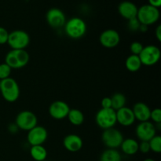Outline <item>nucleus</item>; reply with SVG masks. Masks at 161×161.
I'll return each instance as SVG.
<instances>
[{
	"label": "nucleus",
	"instance_id": "28",
	"mask_svg": "<svg viewBox=\"0 0 161 161\" xmlns=\"http://www.w3.org/2000/svg\"><path fill=\"white\" fill-rule=\"evenodd\" d=\"M150 119L156 124H161V110L160 108H157L151 110L150 113Z\"/></svg>",
	"mask_w": 161,
	"mask_h": 161
},
{
	"label": "nucleus",
	"instance_id": "3",
	"mask_svg": "<svg viewBox=\"0 0 161 161\" xmlns=\"http://www.w3.org/2000/svg\"><path fill=\"white\" fill-rule=\"evenodd\" d=\"M65 34L72 39H81L86 32V24L80 17H72L64 26Z\"/></svg>",
	"mask_w": 161,
	"mask_h": 161
},
{
	"label": "nucleus",
	"instance_id": "18",
	"mask_svg": "<svg viewBox=\"0 0 161 161\" xmlns=\"http://www.w3.org/2000/svg\"><path fill=\"white\" fill-rule=\"evenodd\" d=\"M135 119L140 122L149 121L150 119L151 109L144 102H137L132 108Z\"/></svg>",
	"mask_w": 161,
	"mask_h": 161
},
{
	"label": "nucleus",
	"instance_id": "4",
	"mask_svg": "<svg viewBox=\"0 0 161 161\" xmlns=\"http://www.w3.org/2000/svg\"><path fill=\"white\" fill-rule=\"evenodd\" d=\"M160 16L158 8L150 6L149 4H146L138 8L136 17L141 25L148 27L157 23L160 19Z\"/></svg>",
	"mask_w": 161,
	"mask_h": 161
},
{
	"label": "nucleus",
	"instance_id": "23",
	"mask_svg": "<svg viewBox=\"0 0 161 161\" xmlns=\"http://www.w3.org/2000/svg\"><path fill=\"white\" fill-rule=\"evenodd\" d=\"M110 97L112 101V108H113L115 111L124 108L126 105L127 99H126L125 95L122 93H115Z\"/></svg>",
	"mask_w": 161,
	"mask_h": 161
},
{
	"label": "nucleus",
	"instance_id": "21",
	"mask_svg": "<svg viewBox=\"0 0 161 161\" xmlns=\"http://www.w3.org/2000/svg\"><path fill=\"white\" fill-rule=\"evenodd\" d=\"M30 155L36 161H44L47 157V151L42 145L32 146L30 149Z\"/></svg>",
	"mask_w": 161,
	"mask_h": 161
},
{
	"label": "nucleus",
	"instance_id": "33",
	"mask_svg": "<svg viewBox=\"0 0 161 161\" xmlns=\"http://www.w3.org/2000/svg\"><path fill=\"white\" fill-rule=\"evenodd\" d=\"M149 4L159 9L161 6V0H149Z\"/></svg>",
	"mask_w": 161,
	"mask_h": 161
},
{
	"label": "nucleus",
	"instance_id": "22",
	"mask_svg": "<svg viewBox=\"0 0 161 161\" xmlns=\"http://www.w3.org/2000/svg\"><path fill=\"white\" fill-rule=\"evenodd\" d=\"M67 118L70 124L74 126H80L84 122V115L82 111L77 108H70Z\"/></svg>",
	"mask_w": 161,
	"mask_h": 161
},
{
	"label": "nucleus",
	"instance_id": "32",
	"mask_svg": "<svg viewBox=\"0 0 161 161\" xmlns=\"http://www.w3.org/2000/svg\"><path fill=\"white\" fill-rule=\"evenodd\" d=\"M102 108H112V101L110 97H105L102 98L101 102Z\"/></svg>",
	"mask_w": 161,
	"mask_h": 161
},
{
	"label": "nucleus",
	"instance_id": "15",
	"mask_svg": "<svg viewBox=\"0 0 161 161\" xmlns=\"http://www.w3.org/2000/svg\"><path fill=\"white\" fill-rule=\"evenodd\" d=\"M116 121L123 127H130L133 125L135 122V117L132 108L124 106V108L116 111Z\"/></svg>",
	"mask_w": 161,
	"mask_h": 161
},
{
	"label": "nucleus",
	"instance_id": "34",
	"mask_svg": "<svg viewBox=\"0 0 161 161\" xmlns=\"http://www.w3.org/2000/svg\"><path fill=\"white\" fill-rule=\"evenodd\" d=\"M155 36L156 38L157 39V40L159 42L161 41V25H158L156 28V31H155Z\"/></svg>",
	"mask_w": 161,
	"mask_h": 161
},
{
	"label": "nucleus",
	"instance_id": "30",
	"mask_svg": "<svg viewBox=\"0 0 161 161\" xmlns=\"http://www.w3.org/2000/svg\"><path fill=\"white\" fill-rule=\"evenodd\" d=\"M9 33L7 30L3 27H0V45H4L7 43Z\"/></svg>",
	"mask_w": 161,
	"mask_h": 161
},
{
	"label": "nucleus",
	"instance_id": "25",
	"mask_svg": "<svg viewBox=\"0 0 161 161\" xmlns=\"http://www.w3.org/2000/svg\"><path fill=\"white\" fill-rule=\"evenodd\" d=\"M150 151H153L156 153H161V137L160 135H156L152 139L149 141Z\"/></svg>",
	"mask_w": 161,
	"mask_h": 161
},
{
	"label": "nucleus",
	"instance_id": "36",
	"mask_svg": "<svg viewBox=\"0 0 161 161\" xmlns=\"http://www.w3.org/2000/svg\"><path fill=\"white\" fill-rule=\"evenodd\" d=\"M0 85H1V81H0Z\"/></svg>",
	"mask_w": 161,
	"mask_h": 161
},
{
	"label": "nucleus",
	"instance_id": "13",
	"mask_svg": "<svg viewBox=\"0 0 161 161\" xmlns=\"http://www.w3.org/2000/svg\"><path fill=\"white\" fill-rule=\"evenodd\" d=\"M70 107L64 101L58 100L53 102L49 107V114L53 119L61 120L67 118Z\"/></svg>",
	"mask_w": 161,
	"mask_h": 161
},
{
	"label": "nucleus",
	"instance_id": "17",
	"mask_svg": "<svg viewBox=\"0 0 161 161\" xmlns=\"http://www.w3.org/2000/svg\"><path fill=\"white\" fill-rule=\"evenodd\" d=\"M138 9L136 5L132 2L124 1L119 3L118 6V12L123 18L130 20L137 17Z\"/></svg>",
	"mask_w": 161,
	"mask_h": 161
},
{
	"label": "nucleus",
	"instance_id": "6",
	"mask_svg": "<svg viewBox=\"0 0 161 161\" xmlns=\"http://www.w3.org/2000/svg\"><path fill=\"white\" fill-rule=\"evenodd\" d=\"M29 43V35L24 30H14L9 33L7 44L12 50H25Z\"/></svg>",
	"mask_w": 161,
	"mask_h": 161
},
{
	"label": "nucleus",
	"instance_id": "11",
	"mask_svg": "<svg viewBox=\"0 0 161 161\" xmlns=\"http://www.w3.org/2000/svg\"><path fill=\"white\" fill-rule=\"evenodd\" d=\"M47 138H48V132L47 129L39 125L28 130L27 135V140L31 146L42 145L47 141Z\"/></svg>",
	"mask_w": 161,
	"mask_h": 161
},
{
	"label": "nucleus",
	"instance_id": "2",
	"mask_svg": "<svg viewBox=\"0 0 161 161\" xmlns=\"http://www.w3.org/2000/svg\"><path fill=\"white\" fill-rule=\"evenodd\" d=\"M0 92L4 100L10 103L17 102L20 97V87L18 83L11 77L1 80Z\"/></svg>",
	"mask_w": 161,
	"mask_h": 161
},
{
	"label": "nucleus",
	"instance_id": "8",
	"mask_svg": "<svg viewBox=\"0 0 161 161\" xmlns=\"http://www.w3.org/2000/svg\"><path fill=\"white\" fill-rule=\"evenodd\" d=\"M15 124L17 128L28 131L38 125L37 116L33 112L24 110L17 115Z\"/></svg>",
	"mask_w": 161,
	"mask_h": 161
},
{
	"label": "nucleus",
	"instance_id": "37",
	"mask_svg": "<svg viewBox=\"0 0 161 161\" xmlns=\"http://www.w3.org/2000/svg\"><path fill=\"white\" fill-rule=\"evenodd\" d=\"M44 161H47V160H44Z\"/></svg>",
	"mask_w": 161,
	"mask_h": 161
},
{
	"label": "nucleus",
	"instance_id": "29",
	"mask_svg": "<svg viewBox=\"0 0 161 161\" xmlns=\"http://www.w3.org/2000/svg\"><path fill=\"white\" fill-rule=\"evenodd\" d=\"M140 26H141V24H140V22L138 21L137 17L128 20V28L130 31H139Z\"/></svg>",
	"mask_w": 161,
	"mask_h": 161
},
{
	"label": "nucleus",
	"instance_id": "19",
	"mask_svg": "<svg viewBox=\"0 0 161 161\" xmlns=\"http://www.w3.org/2000/svg\"><path fill=\"white\" fill-rule=\"evenodd\" d=\"M120 148L124 154L133 156L138 152V142L134 138H126L121 143Z\"/></svg>",
	"mask_w": 161,
	"mask_h": 161
},
{
	"label": "nucleus",
	"instance_id": "14",
	"mask_svg": "<svg viewBox=\"0 0 161 161\" xmlns=\"http://www.w3.org/2000/svg\"><path fill=\"white\" fill-rule=\"evenodd\" d=\"M99 42L102 47L108 49L114 48L120 42V36L115 29H107L102 32L99 37Z\"/></svg>",
	"mask_w": 161,
	"mask_h": 161
},
{
	"label": "nucleus",
	"instance_id": "9",
	"mask_svg": "<svg viewBox=\"0 0 161 161\" xmlns=\"http://www.w3.org/2000/svg\"><path fill=\"white\" fill-rule=\"evenodd\" d=\"M160 50L155 45H148L143 47L138 55L142 65L153 66L157 64L160 59Z\"/></svg>",
	"mask_w": 161,
	"mask_h": 161
},
{
	"label": "nucleus",
	"instance_id": "5",
	"mask_svg": "<svg viewBox=\"0 0 161 161\" xmlns=\"http://www.w3.org/2000/svg\"><path fill=\"white\" fill-rule=\"evenodd\" d=\"M95 122L103 130L114 127L117 124L116 113L113 108H101L95 116Z\"/></svg>",
	"mask_w": 161,
	"mask_h": 161
},
{
	"label": "nucleus",
	"instance_id": "26",
	"mask_svg": "<svg viewBox=\"0 0 161 161\" xmlns=\"http://www.w3.org/2000/svg\"><path fill=\"white\" fill-rule=\"evenodd\" d=\"M12 69L6 63L0 64V81L10 77Z\"/></svg>",
	"mask_w": 161,
	"mask_h": 161
},
{
	"label": "nucleus",
	"instance_id": "31",
	"mask_svg": "<svg viewBox=\"0 0 161 161\" xmlns=\"http://www.w3.org/2000/svg\"><path fill=\"white\" fill-rule=\"evenodd\" d=\"M138 151H140L142 153L145 154L150 152V147H149V142L142 141L141 142L138 143Z\"/></svg>",
	"mask_w": 161,
	"mask_h": 161
},
{
	"label": "nucleus",
	"instance_id": "16",
	"mask_svg": "<svg viewBox=\"0 0 161 161\" xmlns=\"http://www.w3.org/2000/svg\"><path fill=\"white\" fill-rule=\"evenodd\" d=\"M83 139L81 137L75 134L66 135L63 139V146L64 149L71 153H76L83 148Z\"/></svg>",
	"mask_w": 161,
	"mask_h": 161
},
{
	"label": "nucleus",
	"instance_id": "24",
	"mask_svg": "<svg viewBox=\"0 0 161 161\" xmlns=\"http://www.w3.org/2000/svg\"><path fill=\"white\" fill-rule=\"evenodd\" d=\"M121 155L116 149H107L100 157V161H121Z\"/></svg>",
	"mask_w": 161,
	"mask_h": 161
},
{
	"label": "nucleus",
	"instance_id": "27",
	"mask_svg": "<svg viewBox=\"0 0 161 161\" xmlns=\"http://www.w3.org/2000/svg\"><path fill=\"white\" fill-rule=\"evenodd\" d=\"M143 47L144 46L142 45V43L138 41H135V42H131V44L130 45V50L131 52V54L138 56L142 50Z\"/></svg>",
	"mask_w": 161,
	"mask_h": 161
},
{
	"label": "nucleus",
	"instance_id": "10",
	"mask_svg": "<svg viewBox=\"0 0 161 161\" xmlns=\"http://www.w3.org/2000/svg\"><path fill=\"white\" fill-rule=\"evenodd\" d=\"M135 135L141 142H149L157 135V127L149 120L140 122L135 128Z\"/></svg>",
	"mask_w": 161,
	"mask_h": 161
},
{
	"label": "nucleus",
	"instance_id": "7",
	"mask_svg": "<svg viewBox=\"0 0 161 161\" xmlns=\"http://www.w3.org/2000/svg\"><path fill=\"white\" fill-rule=\"evenodd\" d=\"M124 139L123 134L115 127L104 130L102 135V142L108 149H116L120 147Z\"/></svg>",
	"mask_w": 161,
	"mask_h": 161
},
{
	"label": "nucleus",
	"instance_id": "1",
	"mask_svg": "<svg viewBox=\"0 0 161 161\" xmlns=\"http://www.w3.org/2000/svg\"><path fill=\"white\" fill-rule=\"evenodd\" d=\"M30 61V55L25 50H11L6 55L5 63L12 69L25 67Z\"/></svg>",
	"mask_w": 161,
	"mask_h": 161
},
{
	"label": "nucleus",
	"instance_id": "20",
	"mask_svg": "<svg viewBox=\"0 0 161 161\" xmlns=\"http://www.w3.org/2000/svg\"><path fill=\"white\" fill-rule=\"evenodd\" d=\"M142 62L138 55L130 54L127 58L125 61L126 69L130 72H136L142 68Z\"/></svg>",
	"mask_w": 161,
	"mask_h": 161
},
{
	"label": "nucleus",
	"instance_id": "12",
	"mask_svg": "<svg viewBox=\"0 0 161 161\" xmlns=\"http://www.w3.org/2000/svg\"><path fill=\"white\" fill-rule=\"evenodd\" d=\"M47 24L53 28H60L64 26L66 17L64 12L58 8H51L46 14Z\"/></svg>",
	"mask_w": 161,
	"mask_h": 161
},
{
	"label": "nucleus",
	"instance_id": "35",
	"mask_svg": "<svg viewBox=\"0 0 161 161\" xmlns=\"http://www.w3.org/2000/svg\"><path fill=\"white\" fill-rule=\"evenodd\" d=\"M143 161H156V160H153V159H152V158H147V159H146V160H144Z\"/></svg>",
	"mask_w": 161,
	"mask_h": 161
}]
</instances>
